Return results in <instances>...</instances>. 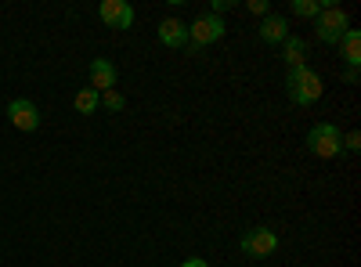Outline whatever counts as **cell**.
Returning a JSON list of instances; mask_svg holds the SVG:
<instances>
[{
  "mask_svg": "<svg viewBox=\"0 0 361 267\" xmlns=\"http://www.w3.org/2000/svg\"><path fill=\"white\" fill-rule=\"evenodd\" d=\"M286 91H289V98L296 101V105H311V101H318L322 98V76L314 73V69H307V66H300V69H289V76H286Z\"/></svg>",
  "mask_w": 361,
  "mask_h": 267,
  "instance_id": "cell-1",
  "label": "cell"
},
{
  "mask_svg": "<svg viewBox=\"0 0 361 267\" xmlns=\"http://www.w3.org/2000/svg\"><path fill=\"white\" fill-rule=\"evenodd\" d=\"M314 25H318V40L322 44H340L343 40V33H347V15L336 8V4H322V11H318V18H314Z\"/></svg>",
  "mask_w": 361,
  "mask_h": 267,
  "instance_id": "cell-2",
  "label": "cell"
},
{
  "mask_svg": "<svg viewBox=\"0 0 361 267\" xmlns=\"http://www.w3.org/2000/svg\"><path fill=\"white\" fill-rule=\"evenodd\" d=\"M307 148H311L318 159H333V156H340L343 137H340V130H336L333 123H318V127H311V134H307Z\"/></svg>",
  "mask_w": 361,
  "mask_h": 267,
  "instance_id": "cell-3",
  "label": "cell"
},
{
  "mask_svg": "<svg viewBox=\"0 0 361 267\" xmlns=\"http://www.w3.org/2000/svg\"><path fill=\"white\" fill-rule=\"evenodd\" d=\"M221 37H224V18H221V15H202V18H195V22L188 25V44H192V51L214 44V40H221Z\"/></svg>",
  "mask_w": 361,
  "mask_h": 267,
  "instance_id": "cell-4",
  "label": "cell"
},
{
  "mask_svg": "<svg viewBox=\"0 0 361 267\" xmlns=\"http://www.w3.org/2000/svg\"><path fill=\"white\" fill-rule=\"evenodd\" d=\"M243 253L246 256H271L279 249V231H271V228H253V231H246L243 235Z\"/></svg>",
  "mask_w": 361,
  "mask_h": 267,
  "instance_id": "cell-5",
  "label": "cell"
},
{
  "mask_svg": "<svg viewBox=\"0 0 361 267\" xmlns=\"http://www.w3.org/2000/svg\"><path fill=\"white\" fill-rule=\"evenodd\" d=\"M98 15H102V22H109L112 29H130V25H134V8L127 4V0H102Z\"/></svg>",
  "mask_w": 361,
  "mask_h": 267,
  "instance_id": "cell-6",
  "label": "cell"
},
{
  "mask_svg": "<svg viewBox=\"0 0 361 267\" xmlns=\"http://www.w3.org/2000/svg\"><path fill=\"white\" fill-rule=\"evenodd\" d=\"M8 120H11V127H18V130H37L40 127V112H37V105L33 101H25V98H15L11 105H8Z\"/></svg>",
  "mask_w": 361,
  "mask_h": 267,
  "instance_id": "cell-7",
  "label": "cell"
},
{
  "mask_svg": "<svg viewBox=\"0 0 361 267\" xmlns=\"http://www.w3.org/2000/svg\"><path fill=\"white\" fill-rule=\"evenodd\" d=\"M90 91H98V94L116 91V69H112L109 58H94V62H90Z\"/></svg>",
  "mask_w": 361,
  "mask_h": 267,
  "instance_id": "cell-8",
  "label": "cell"
},
{
  "mask_svg": "<svg viewBox=\"0 0 361 267\" xmlns=\"http://www.w3.org/2000/svg\"><path fill=\"white\" fill-rule=\"evenodd\" d=\"M260 40L264 44H286L289 40V22L282 15H264L260 22Z\"/></svg>",
  "mask_w": 361,
  "mask_h": 267,
  "instance_id": "cell-9",
  "label": "cell"
},
{
  "mask_svg": "<svg viewBox=\"0 0 361 267\" xmlns=\"http://www.w3.org/2000/svg\"><path fill=\"white\" fill-rule=\"evenodd\" d=\"M159 44H166V47H185V44H188V25L177 22V18H163V22H159Z\"/></svg>",
  "mask_w": 361,
  "mask_h": 267,
  "instance_id": "cell-10",
  "label": "cell"
},
{
  "mask_svg": "<svg viewBox=\"0 0 361 267\" xmlns=\"http://www.w3.org/2000/svg\"><path fill=\"white\" fill-rule=\"evenodd\" d=\"M340 47H343L347 66H350V69H357V66H361V33H357V29H347L343 40H340Z\"/></svg>",
  "mask_w": 361,
  "mask_h": 267,
  "instance_id": "cell-11",
  "label": "cell"
},
{
  "mask_svg": "<svg viewBox=\"0 0 361 267\" xmlns=\"http://www.w3.org/2000/svg\"><path fill=\"white\" fill-rule=\"evenodd\" d=\"M304 58H307V44L300 40V37H289L286 40V66L289 69H300V66H304Z\"/></svg>",
  "mask_w": 361,
  "mask_h": 267,
  "instance_id": "cell-12",
  "label": "cell"
},
{
  "mask_svg": "<svg viewBox=\"0 0 361 267\" xmlns=\"http://www.w3.org/2000/svg\"><path fill=\"white\" fill-rule=\"evenodd\" d=\"M73 105H76V112L90 116V112H94V108L102 105V94H98V91H90V87H87V91H80V94H76V101H73Z\"/></svg>",
  "mask_w": 361,
  "mask_h": 267,
  "instance_id": "cell-13",
  "label": "cell"
},
{
  "mask_svg": "<svg viewBox=\"0 0 361 267\" xmlns=\"http://www.w3.org/2000/svg\"><path fill=\"white\" fill-rule=\"evenodd\" d=\"M322 11V0H293V15L300 18H318Z\"/></svg>",
  "mask_w": 361,
  "mask_h": 267,
  "instance_id": "cell-14",
  "label": "cell"
},
{
  "mask_svg": "<svg viewBox=\"0 0 361 267\" xmlns=\"http://www.w3.org/2000/svg\"><path fill=\"white\" fill-rule=\"evenodd\" d=\"M102 105H105L109 112H123V108H127V98L119 94V91H105V94H102Z\"/></svg>",
  "mask_w": 361,
  "mask_h": 267,
  "instance_id": "cell-15",
  "label": "cell"
},
{
  "mask_svg": "<svg viewBox=\"0 0 361 267\" xmlns=\"http://www.w3.org/2000/svg\"><path fill=\"white\" fill-rule=\"evenodd\" d=\"M267 0H246V11H253V15H267Z\"/></svg>",
  "mask_w": 361,
  "mask_h": 267,
  "instance_id": "cell-16",
  "label": "cell"
},
{
  "mask_svg": "<svg viewBox=\"0 0 361 267\" xmlns=\"http://www.w3.org/2000/svg\"><path fill=\"white\" fill-rule=\"evenodd\" d=\"M343 148H347V152H357V148H361V134H357V130L347 134V137H343Z\"/></svg>",
  "mask_w": 361,
  "mask_h": 267,
  "instance_id": "cell-17",
  "label": "cell"
},
{
  "mask_svg": "<svg viewBox=\"0 0 361 267\" xmlns=\"http://www.w3.org/2000/svg\"><path fill=\"white\" fill-rule=\"evenodd\" d=\"M235 8V0H214V11L209 15H221V11H231Z\"/></svg>",
  "mask_w": 361,
  "mask_h": 267,
  "instance_id": "cell-18",
  "label": "cell"
},
{
  "mask_svg": "<svg viewBox=\"0 0 361 267\" xmlns=\"http://www.w3.org/2000/svg\"><path fill=\"white\" fill-rule=\"evenodd\" d=\"M180 267H209V263H206L202 256H188V260H185V263H180Z\"/></svg>",
  "mask_w": 361,
  "mask_h": 267,
  "instance_id": "cell-19",
  "label": "cell"
}]
</instances>
